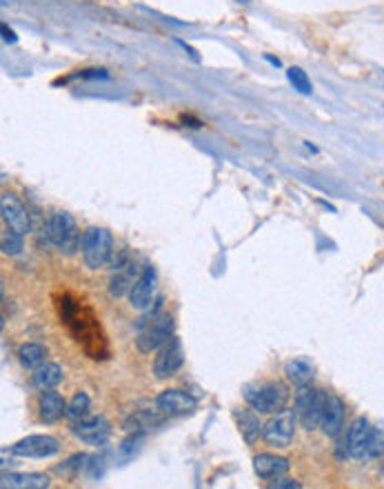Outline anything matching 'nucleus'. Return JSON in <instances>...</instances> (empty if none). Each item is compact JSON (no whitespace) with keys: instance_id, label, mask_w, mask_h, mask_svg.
<instances>
[{"instance_id":"obj_20","label":"nucleus","mask_w":384,"mask_h":489,"mask_svg":"<svg viewBox=\"0 0 384 489\" xmlns=\"http://www.w3.org/2000/svg\"><path fill=\"white\" fill-rule=\"evenodd\" d=\"M233 418H235V422H238L240 436L245 438V443H247V445L258 443V438H260L262 432H264V425L258 420V416H255L253 412H249V409H235Z\"/></svg>"},{"instance_id":"obj_33","label":"nucleus","mask_w":384,"mask_h":489,"mask_svg":"<svg viewBox=\"0 0 384 489\" xmlns=\"http://www.w3.org/2000/svg\"><path fill=\"white\" fill-rule=\"evenodd\" d=\"M0 29H3V38H5V42H16V34H13V31H11L7 25H3Z\"/></svg>"},{"instance_id":"obj_10","label":"nucleus","mask_w":384,"mask_h":489,"mask_svg":"<svg viewBox=\"0 0 384 489\" xmlns=\"http://www.w3.org/2000/svg\"><path fill=\"white\" fill-rule=\"evenodd\" d=\"M71 432H74V436L83 440V443L100 447L111 436V425L105 416H85V418L74 420Z\"/></svg>"},{"instance_id":"obj_9","label":"nucleus","mask_w":384,"mask_h":489,"mask_svg":"<svg viewBox=\"0 0 384 489\" xmlns=\"http://www.w3.org/2000/svg\"><path fill=\"white\" fill-rule=\"evenodd\" d=\"M58 451V440L47 434H31L11 445V454L21 456V459H50V456H56Z\"/></svg>"},{"instance_id":"obj_15","label":"nucleus","mask_w":384,"mask_h":489,"mask_svg":"<svg viewBox=\"0 0 384 489\" xmlns=\"http://www.w3.org/2000/svg\"><path fill=\"white\" fill-rule=\"evenodd\" d=\"M371 434H373V427L366 418H356L354 422H351L349 434H347V451H349L351 459H356V461L366 459V451H369V443H371Z\"/></svg>"},{"instance_id":"obj_31","label":"nucleus","mask_w":384,"mask_h":489,"mask_svg":"<svg viewBox=\"0 0 384 489\" xmlns=\"http://www.w3.org/2000/svg\"><path fill=\"white\" fill-rule=\"evenodd\" d=\"M271 487H274V489H300L302 485L298 483V481H291V478H278L276 483H271Z\"/></svg>"},{"instance_id":"obj_28","label":"nucleus","mask_w":384,"mask_h":489,"mask_svg":"<svg viewBox=\"0 0 384 489\" xmlns=\"http://www.w3.org/2000/svg\"><path fill=\"white\" fill-rule=\"evenodd\" d=\"M142 440H145V434H129V438L122 440V445L118 447L120 461H132L134 456H136V451L140 449Z\"/></svg>"},{"instance_id":"obj_2","label":"nucleus","mask_w":384,"mask_h":489,"mask_svg":"<svg viewBox=\"0 0 384 489\" xmlns=\"http://www.w3.org/2000/svg\"><path fill=\"white\" fill-rule=\"evenodd\" d=\"M173 338V318L171 313H160V307L151 311V316L138 323L136 347L142 354L158 352L165 343Z\"/></svg>"},{"instance_id":"obj_25","label":"nucleus","mask_w":384,"mask_h":489,"mask_svg":"<svg viewBox=\"0 0 384 489\" xmlns=\"http://www.w3.org/2000/svg\"><path fill=\"white\" fill-rule=\"evenodd\" d=\"M89 409H91V398L87 396L85 391H78L76 396L67 403L65 416L71 418V420H78V418L89 416Z\"/></svg>"},{"instance_id":"obj_1","label":"nucleus","mask_w":384,"mask_h":489,"mask_svg":"<svg viewBox=\"0 0 384 489\" xmlns=\"http://www.w3.org/2000/svg\"><path fill=\"white\" fill-rule=\"evenodd\" d=\"M58 309H60V318L62 323H65L69 329L74 338L83 345V350L91 356V358H105L107 354V343H105V336L100 331V325H98V318L93 316L91 309L78 305L76 301H71L69 296H62L60 303H58Z\"/></svg>"},{"instance_id":"obj_6","label":"nucleus","mask_w":384,"mask_h":489,"mask_svg":"<svg viewBox=\"0 0 384 489\" xmlns=\"http://www.w3.org/2000/svg\"><path fill=\"white\" fill-rule=\"evenodd\" d=\"M45 234L54 247H58L62 254L71 256L76 249H80V238L83 234H78L76 220L67 212H52L45 223Z\"/></svg>"},{"instance_id":"obj_17","label":"nucleus","mask_w":384,"mask_h":489,"mask_svg":"<svg viewBox=\"0 0 384 489\" xmlns=\"http://www.w3.org/2000/svg\"><path fill=\"white\" fill-rule=\"evenodd\" d=\"M163 420H165V414L160 412V409H140V412L132 414L122 422V427L127 434H147L149 430L163 425Z\"/></svg>"},{"instance_id":"obj_5","label":"nucleus","mask_w":384,"mask_h":489,"mask_svg":"<svg viewBox=\"0 0 384 489\" xmlns=\"http://www.w3.org/2000/svg\"><path fill=\"white\" fill-rule=\"evenodd\" d=\"M80 251L89 270H103L114 256V238L105 227H87L80 238Z\"/></svg>"},{"instance_id":"obj_16","label":"nucleus","mask_w":384,"mask_h":489,"mask_svg":"<svg viewBox=\"0 0 384 489\" xmlns=\"http://www.w3.org/2000/svg\"><path fill=\"white\" fill-rule=\"evenodd\" d=\"M253 471L262 481H278L289 471V461L276 454H258L253 459Z\"/></svg>"},{"instance_id":"obj_26","label":"nucleus","mask_w":384,"mask_h":489,"mask_svg":"<svg viewBox=\"0 0 384 489\" xmlns=\"http://www.w3.org/2000/svg\"><path fill=\"white\" fill-rule=\"evenodd\" d=\"M0 247H3V254L18 256L23 251V234H16L7 227V231H3V238H0Z\"/></svg>"},{"instance_id":"obj_3","label":"nucleus","mask_w":384,"mask_h":489,"mask_svg":"<svg viewBox=\"0 0 384 489\" xmlns=\"http://www.w3.org/2000/svg\"><path fill=\"white\" fill-rule=\"evenodd\" d=\"M329 396L325 391L313 389L309 385H302L296 393V416L300 425L307 432H315L318 427H322L325 412H327Z\"/></svg>"},{"instance_id":"obj_4","label":"nucleus","mask_w":384,"mask_h":489,"mask_svg":"<svg viewBox=\"0 0 384 489\" xmlns=\"http://www.w3.org/2000/svg\"><path fill=\"white\" fill-rule=\"evenodd\" d=\"M243 398L251 409H258L260 414H278L286 407L289 391L282 383H251L245 387Z\"/></svg>"},{"instance_id":"obj_22","label":"nucleus","mask_w":384,"mask_h":489,"mask_svg":"<svg viewBox=\"0 0 384 489\" xmlns=\"http://www.w3.org/2000/svg\"><path fill=\"white\" fill-rule=\"evenodd\" d=\"M3 489H45L50 476L45 474H3Z\"/></svg>"},{"instance_id":"obj_12","label":"nucleus","mask_w":384,"mask_h":489,"mask_svg":"<svg viewBox=\"0 0 384 489\" xmlns=\"http://www.w3.org/2000/svg\"><path fill=\"white\" fill-rule=\"evenodd\" d=\"M158 276H156V270L151 265H147L145 270L140 272L138 280L134 282V287L129 292V305L134 309H151V305H156V289H158Z\"/></svg>"},{"instance_id":"obj_30","label":"nucleus","mask_w":384,"mask_h":489,"mask_svg":"<svg viewBox=\"0 0 384 489\" xmlns=\"http://www.w3.org/2000/svg\"><path fill=\"white\" fill-rule=\"evenodd\" d=\"M384 451V434L373 430L371 434V443H369V451H366V459H378Z\"/></svg>"},{"instance_id":"obj_11","label":"nucleus","mask_w":384,"mask_h":489,"mask_svg":"<svg viewBox=\"0 0 384 489\" xmlns=\"http://www.w3.org/2000/svg\"><path fill=\"white\" fill-rule=\"evenodd\" d=\"M138 276H136V263H134V258L127 254V251H122V254L114 260V267H111V280H109L111 296L120 298L124 294H129L132 287H134V282L138 280Z\"/></svg>"},{"instance_id":"obj_21","label":"nucleus","mask_w":384,"mask_h":489,"mask_svg":"<svg viewBox=\"0 0 384 489\" xmlns=\"http://www.w3.org/2000/svg\"><path fill=\"white\" fill-rule=\"evenodd\" d=\"M62 367L58 362H45V365L36 367L34 374H31V383H34L36 389L45 391V389H54L62 383Z\"/></svg>"},{"instance_id":"obj_19","label":"nucleus","mask_w":384,"mask_h":489,"mask_svg":"<svg viewBox=\"0 0 384 489\" xmlns=\"http://www.w3.org/2000/svg\"><path fill=\"white\" fill-rule=\"evenodd\" d=\"M322 432L329 438H338L344 432V403L338 396H329L325 420H322Z\"/></svg>"},{"instance_id":"obj_7","label":"nucleus","mask_w":384,"mask_h":489,"mask_svg":"<svg viewBox=\"0 0 384 489\" xmlns=\"http://www.w3.org/2000/svg\"><path fill=\"white\" fill-rule=\"evenodd\" d=\"M293 434H296V414L289 412V409H282V412H278L264 425L262 438H264L267 445L282 449V447L291 445Z\"/></svg>"},{"instance_id":"obj_23","label":"nucleus","mask_w":384,"mask_h":489,"mask_svg":"<svg viewBox=\"0 0 384 489\" xmlns=\"http://www.w3.org/2000/svg\"><path fill=\"white\" fill-rule=\"evenodd\" d=\"M284 376L298 387L309 385L313 381V365L307 358H293L284 365Z\"/></svg>"},{"instance_id":"obj_24","label":"nucleus","mask_w":384,"mask_h":489,"mask_svg":"<svg viewBox=\"0 0 384 489\" xmlns=\"http://www.w3.org/2000/svg\"><path fill=\"white\" fill-rule=\"evenodd\" d=\"M18 360L25 369H36L45 365L47 360V347L40 343H25L18 347Z\"/></svg>"},{"instance_id":"obj_29","label":"nucleus","mask_w":384,"mask_h":489,"mask_svg":"<svg viewBox=\"0 0 384 489\" xmlns=\"http://www.w3.org/2000/svg\"><path fill=\"white\" fill-rule=\"evenodd\" d=\"M85 461H87L85 454H76V456H71L67 463H62L58 467V471H60V474H71L74 476V474H78V471L85 467Z\"/></svg>"},{"instance_id":"obj_14","label":"nucleus","mask_w":384,"mask_h":489,"mask_svg":"<svg viewBox=\"0 0 384 489\" xmlns=\"http://www.w3.org/2000/svg\"><path fill=\"white\" fill-rule=\"evenodd\" d=\"M0 209H3V220L9 229H13L16 234H27L31 229V218L29 212L25 209V205L16 198L13 194H3V200H0Z\"/></svg>"},{"instance_id":"obj_18","label":"nucleus","mask_w":384,"mask_h":489,"mask_svg":"<svg viewBox=\"0 0 384 489\" xmlns=\"http://www.w3.org/2000/svg\"><path fill=\"white\" fill-rule=\"evenodd\" d=\"M65 401H62V396L58 391L54 389H45L40 393V401H38V412H40V420L47 422V425H54L58 422L62 416H65Z\"/></svg>"},{"instance_id":"obj_8","label":"nucleus","mask_w":384,"mask_h":489,"mask_svg":"<svg viewBox=\"0 0 384 489\" xmlns=\"http://www.w3.org/2000/svg\"><path fill=\"white\" fill-rule=\"evenodd\" d=\"M185 365V350H182V340L180 338H171L158 350V356L153 358V374L160 381L171 378L175 372Z\"/></svg>"},{"instance_id":"obj_27","label":"nucleus","mask_w":384,"mask_h":489,"mask_svg":"<svg viewBox=\"0 0 384 489\" xmlns=\"http://www.w3.org/2000/svg\"><path fill=\"white\" fill-rule=\"evenodd\" d=\"M286 78H289V83L293 85V89H298L300 93H305V96H311L313 85L309 81V76L302 71L300 67H291L289 71H286Z\"/></svg>"},{"instance_id":"obj_13","label":"nucleus","mask_w":384,"mask_h":489,"mask_svg":"<svg viewBox=\"0 0 384 489\" xmlns=\"http://www.w3.org/2000/svg\"><path fill=\"white\" fill-rule=\"evenodd\" d=\"M156 407L163 412L165 416H185L191 414L198 407L196 398L191 393L182 389H167L156 398Z\"/></svg>"},{"instance_id":"obj_32","label":"nucleus","mask_w":384,"mask_h":489,"mask_svg":"<svg viewBox=\"0 0 384 489\" xmlns=\"http://www.w3.org/2000/svg\"><path fill=\"white\" fill-rule=\"evenodd\" d=\"M83 78H107V71L105 69H89L85 74H80Z\"/></svg>"}]
</instances>
